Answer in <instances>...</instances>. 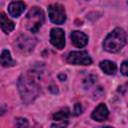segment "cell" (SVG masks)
Masks as SVG:
<instances>
[{"label": "cell", "mask_w": 128, "mask_h": 128, "mask_svg": "<svg viewBox=\"0 0 128 128\" xmlns=\"http://www.w3.org/2000/svg\"><path fill=\"white\" fill-rule=\"evenodd\" d=\"M18 89L25 103L32 102L39 94V87L35 81L28 76H21L18 80Z\"/></svg>", "instance_id": "cell-1"}, {"label": "cell", "mask_w": 128, "mask_h": 128, "mask_svg": "<svg viewBox=\"0 0 128 128\" xmlns=\"http://www.w3.org/2000/svg\"><path fill=\"white\" fill-rule=\"evenodd\" d=\"M125 44H126L125 31L121 28H116L105 38L103 42V48L108 52L115 53L121 50Z\"/></svg>", "instance_id": "cell-2"}, {"label": "cell", "mask_w": 128, "mask_h": 128, "mask_svg": "<svg viewBox=\"0 0 128 128\" xmlns=\"http://www.w3.org/2000/svg\"><path fill=\"white\" fill-rule=\"evenodd\" d=\"M43 22H44V12L38 7H33L26 15V19H25L26 28L32 33H36L41 28Z\"/></svg>", "instance_id": "cell-3"}, {"label": "cell", "mask_w": 128, "mask_h": 128, "mask_svg": "<svg viewBox=\"0 0 128 128\" xmlns=\"http://www.w3.org/2000/svg\"><path fill=\"white\" fill-rule=\"evenodd\" d=\"M67 62L73 65H90L92 59L86 51H73L67 55Z\"/></svg>", "instance_id": "cell-4"}, {"label": "cell", "mask_w": 128, "mask_h": 128, "mask_svg": "<svg viewBox=\"0 0 128 128\" xmlns=\"http://www.w3.org/2000/svg\"><path fill=\"white\" fill-rule=\"evenodd\" d=\"M48 15L50 20L55 24H62L66 20L65 9L60 4H51L48 7Z\"/></svg>", "instance_id": "cell-5"}, {"label": "cell", "mask_w": 128, "mask_h": 128, "mask_svg": "<svg viewBox=\"0 0 128 128\" xmlns=\"http://www.w3.org/2000/svg\"><path fill=\"white\" fill-rule=\"evenodd\" d=\"M35 44H36L35 39H33L27 35H21L15 41V45H16L17 49L22 52H29V51L33 50Z\"/></svg>", "instance_id": "cell-6"}, {"label": "cell", "mask_w": 128, "mask_h": 128, "mask_svg": "<svg viewBox=\"0 0 128 128\" xmlns=\"http://www.w3.org/2000/svg\"><path fill=\"white\" fill-rule=\"evenodd\" d=\"M50 42L58 49H63L65 46V34L61 28H53L50 32Z\"/></svg>", "instance_id": "cell-7"}, {"label": "cell", "mask_w": 128, "mask_h": 128, "mask_svg": "<svg viewBox=\"0 0 128 128\" xmlns=\"http://www.w3.org/2000/svg\"><path fill=\"white\" fill-rule=\"evenodd\" d=\"M72 44L77 48H82L88 43V36L80 31H72L70 34Z\"/></svg>", "instance_id": "cell-8"}, {"label": "cell", "mask_w": 128, "mask_h": 128, "mask_svg": "<svg viewBox=\"0 0 128 128\" xmlns=\"http://www.w3.org/2000/svg\"><path fill=\"white\" fill-rule=\"evenodd\" d=\"M109 115V111H108V108L105 104H99L95 109L94 111L92 112V118L96 121H104L107 119Z\"/></svg>", "instance_id": "cell-9"}, {"label": "cell", "mask_w": 128, "mask_h": 128, "mask_svg": "<svg viewBox=\"0 0 128 128\" xmlns=\"http://www.w3.org/2000/svg\"><path fill=\"white\" fill-rule=\"evenodd\" d=\"M26 5L21 1H13L8 5V12L13 17H19L25 10Z\"/></svg>", "instance_id": "cell-10"}, {"label": "cell", "mask_w": 128, "mask_h": 128, "mask_svg": "<svg viewBox=\"0 0 128 128\" xmlns=\"http://www.w3.org/2000/svg\"><path fill=\"white\" fill-rule=\"evenodd\" d=\"M0 27L4 33L8 34L15 28V24L12 20H10L5 13H0Z\"/></svg>", "instance_id": "cell-11"}, {"label": "cell", "mask_w": 128, "mask_h": 128, "mask_svg": "<svg viewBox=\"0 0 128 128\" xmlns=\"http://www.w3.org/2000/svg\"><path fill=\"white\" fill-rule=\"evenodd\" d=\"M0 64L3 65L4 67H12L16 64L15 60L11 56L10 52L6 49H4L0 55Z\"/></svg>", "instance_id": "cell-12"}, {"label": "cell", "mask_w": 128, "mask_h": 128, "mask_svg": "<svg viewBox=\"0 0 128 128\" xmlns=\"http://www.w3.org/2000/svg\"><path fill=\"white\" fill-rule=\"evenodd\" d=\"M100 68L102 69V71L108 75H113L115 74L116 70H117V66L114 62L110 61V60H104L100 62Z\"/></svg>", "instance_id": "cell-13"}, {"label": "cell", "mask_w": 128, "mask_h": 128, "mask_svg": "<svg viewBox=\"0 0 128 128\" xmlns=\"http://www.w3.org/2000/svg\"><path fill=\"white\" fill-rule=\"evenodd\" d=\"M69 117V110L65 109V110H60L58 112H56L53 115V120L55 121H64Z\"/></svg>", "instance_id": "cell-14"}, {"label": "cell", "mask_w": 128, "mask_h": 128, "mask_svg": "<svg viewBox=\"0 0 128 128\" xmlns=\"http://www.w3.org/2000/svg\"><path fill=\"white\" fill-rule=\"evenodd\" d=\"M96 79H97V77H96L95 75H89L86 79H84V87H85V88L90 87L92 84L95 83Z\"/></svg>", "instance_id": "cell-15"}, {"label": "cell", "mask_w": 128, "mask_h": 128, "mask_svg": "<svg viewBox=\"0 0 128 128\" xmlns=\"http://www.w3.org/2000/svg\"><path fill=\"white\" fill-rule=\"evenodd\" d=\"M15 125L17 127H20V128H23V127H28V121L25 119V118H21V117H18L15 119Z\"/></svg>", "instance_id": "cell-16"}, {"label": "cell", "mask_w": 128, "mask_h": 128, "mask_svg": "<svg viewBox=\"0 0 128 128\" xmlns=\"http://www.w3.org/2000/svg\"><path fill=\"white\" fill-rule=\"evenodd\" d=\"M83 112V107H82V105L80 104V103H77V104H75V106H74V109H73V114L74 115H79V114H81Z\"/></svg>", "instance_id": "cell-17"}, {"label": "cell", "mask_w": 128, "mask_h": 128, "mask_svg": "<svg viewBox=\"0 0 128 128\" xmlns=\"http://www.w3.org/2000/svg\"><path fill=\"white\" fill-rule=\"evenodd\" d=\"M120 71L122 72L123 75H125V76L128 75V64H127V61H123V63L120 66Z\"/></svg>", "instance_id": "cell-18"}, {"label": "cell", "mask_w": 128, "mask_h": 128, "mask_svg": "<svg viewBox=\"0 0 128 128\" xmlns=\"http://www.w3.org/2000/svg\"><path fill=\"white\" fill-rule=\"evenodd\" d=\"M59 79H61V80L63 81L64 79H66V75H65V74H60V75H59Z\"/></svg>", "instance_id": "cell-19"}]
</instances>
